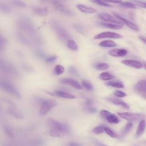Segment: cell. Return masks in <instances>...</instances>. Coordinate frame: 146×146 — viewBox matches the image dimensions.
<instances>
[{
  "label": "cell",
  "instance_id": "obj_1",
  "mask_svg": "<svg viewBox=\"0 0 146 146\" xmlns=\"http://www.w3.org/2000/svg\"><path fill=\"white\" fill-rule=\"evenodd\" d=\"M18 27L22 31L30 35L36 42H39V36L36 35V29L33 23V22L28 18L21 17L17 21Z\"/></svg>",
  "mask_w": 146,
  "mask_h": 146
},
{
  "label": "cell",
  "instance_id": "obj_2",
  "mask_svg": "<svg viewBox=\"0 0 146 146\" xmlns=\"http://www.w3.org/2000/svg\"><path fill=\"white\" fill-rule=\"evenodd\" d=\"M50 25L56 36L60 40L67 42V40L70 39V35L66 29L59 22L52 21L50 22Z\"/></svg>",
  "mask_w": 146,
  "mask_h": 146
},
{
  "label": "cell",
  "instance_id": "obj_3",
  "mask_svg": "<svg viewBox=\"0 0 146 146\" xmlns=\"http://www.w3.org/2000/svg\"><path fill=\"white\" fill-rule=\"evenodd\" d=\"M47 123L50 129L55 130L60 133L67 134L70 132V127L67 124L60 123L51 118H48L47 120Z\"/></svg>",
  "mask_w": 146,
  "mask_h": 146
},
{
  "label": "cell",
  "instance_id": "obj_4",
  "mask_svg": "<svg viewBox=\"0 0 146 146\" xmlns=\"http://www.w3.org/2000/svg\"><path fill=\"white\" fill-rule=\"evenodd\" d=\"M37 101L40 105L39 113L42 116L46 115L51 109L56 106V102L52 99L38 98Z\"/></svg>",
  "mask_w": 146,
  "mask_h": 146
},
{
  "label": "cell",
  "instance_id": "obj_5",
  "mask_svg": "<svg viewBox=\"0 0 146 146\" xmlns=\"http://www.w3.org/2000/svg\"><path fill=\"white\" fill-rule=\"evenodd\" d=\"M0 88L17 98H21L20 93L15 86L5 79H0Z\"/></svg>",
  "mask_w": 146,
  "mask_h": 146
},
{
  "label": "cell",
  "instance_id": "obj_6",
  "mask_svg": "<svg viewBox=\"0 0 146 146\" xmlns=\"http://www.w3.org/2000/svg\"><path fill=\"white\" fill-rule=\"evenodd\" d=\"M117 114L120 117L127 121H129L130 123L140 121L141 120H144V119L145 117V116L143 114L131 113L128 112H118Z\"/></svg>",
  "mask_w": 146,
  "mask_h": 146
},
{
  "label": "cell",
  "instance_id": "obj_7",
  "mask_svg": "<svg viewBox=\"0 0 146 146\" xmlns=\"http://www.w3.org/2000/svg\"><path fill=\"white\" fill-rule=\"evenodd\" d=\"M0 70L6 74L17 75L18 72L17 69L10 63L7 62L0 56Z\"/></svg>",
  "mask_w": 146,
  "mask_h": 146
},
{
  "label": "cell",
  "instance_id": "obj_8",
  "mask_svg": "<svg viewBox=\"0 0 146 146\" xmlns=\"http://www.w3.org/2000/svg\"><path fill=\"white\" fill-rule=\"evenodd\" d=\"M100 115L103 118L105 119L108 123L117 124L120 121L119 118L116 115L108 111L103 110L100 112Z\"/></svg>",
  "mask_w": 146,
  "mask_h": 146
},
{
  "label": "cell",
  "instance_id": "obj_9",
  "mask_svg": "<svg viewBox=\"0 0 146 146\" xmlns=\"http://www.w3.org/2000/svg\"><path fill=\"white\" fill-rule=\"evenodd\" d=\"M98 17L100 19H102L105 22H108L109 23L111 22V23H115V24L119 25H121L123 26L124 25V23L121 21H120L119 19L116 18L115 17H113L107 13H99L98 14Z\"/></svg>",
  "mask_w": 146,
  "mask_h": 146
},
{
  "label": "cell",
  "instance_id": "obj_10",
  "mask_svg": "<svg viewBox=\"0 0 146 146\" xmlns=\"http://www.w3.org/2000/svg\"><path fill=\"white\" fill-rule=\"evenodd\" d=\"M134 90L139 95L146 99V80H139L135 84Z\"/></svg>",
  "mask_w": 146,
  "mask_h": 146
},
{
  "label": "cell",
  "instance_id": "obj_11",
  "mask_svg": "<svg viewBox=\"0 0 146 146\" xmlns=\"http://www.w3.org/2000/svg\"><path fill=\"white\" fill-rule=\"evenodd\" d=\"M51 2L55 6L56 10L59 11L60 13H62L63 14L67 16H72L74 15L73 12L71 10H70L68 8L66 7L64 5L61 3L60 2L55 1H52Z\"/></svg>",
  "mask_w": 146,
  "mask_h": 146
},
{
  "label": "cell",
  "instance_id": "obj_12",
  "mask_svg": "<svg viewBox=\"0 0 146 146\" xmlns=\"http://www.w3.org/2000/svg\"><path fill=\"white\" fill-rule=\"evenodd\" d=\"M123 36L121 35L111 31H106L102 32L94 36L95 39H100L103 38H112V39H120L122 38Z\"/></svg>",
  "mask_w": 146,
  "mask_h": 146
},
{
  "label": "cell",
  "instance_id": "obj_13",
  "mask_svg": "<svg viewBox=\"0 0 146 146\" xmlns=\"http://www.w3.org/2000/svg\"><path fill=\"white\" fill-rule=\"evenodd\" d=\"M59 80L63 84H65L71 86L72 87L78 89V90H81L83 88L82 85L76 80H75L74 79L66 78L60 79Z\"/></svg>",
  "mask_w": 146,
  "mask_h": 146
},
{
  "label": "cell",
  "instance_id": "obj_14",
  "mask_svg": "<svg viewBox=\"0 0 146 146\" xmlns=\"http://www.w3.org/2000/svg\"><path fill=\"white\" fill-rule=\"evenodd\" d=\"M114 16L117 18V19H119L120 21H121L123 23L125 24L127 26H128L130 29L135 30V31H139V29L138 27V26L137 25H136L135 24H134L133 23L131 22V21L127 20V19H125V18L123 17L122 16L120 15L119 14H116V13H114L113 14Z\"/></svg>",
  "mask_w": 146,
  "mask_h": 146
},
{
  "label": "cell",
  "instance_id": "obj_15",
  "mask_svg": "<svg viewBox=\"0 0 146 146\" xmlns=\"http://www.w3.org/2000/svg\"><path fill=\"white\" fill-rule=\"evenodd\" d=\"M52 95H55L56 96L64 98V99H72L75 98V96L73 94H71L70 93H68L67 92L63 91L62 90H55L52 94Z\"/></svg>",
  "mask_w": 146,
  "mask_h": 146
},
{
  "label": "cell",
  "instance_id": "obj_16",
  "mask_svg": "<svg viewBox=\"0 0 146 146\" xmlns=\"http://www.w3.org/2000/svg\"><path fill=\"white\" fill-rule=\"evenodd\" d=\"M121 63L127 66L133 67L137 69H140L143 67V64L139 61L132 60V59H125L121 61Z\"/></svg>",
  "mask_w": 146,
  "mask_h": 146
},
{
  "label": "cell",
  "instance_id": "obj_17",
  "mask_svg": "<svg viewBox=\"0 0 146 146\" xmlns=\"http://www.w3.org/2000/svg\"><path fill=\"white\" fill-rule=\"evenodd\" d=\"M108 54L112 56L122 57L127 54V51L124 48H113L109 51Z\"/></svg>",
  "mask_w": 146,
  "mask_h": 146
},
{
  "label": "cell",
  "instance_id": "obj_18",
  "mask_svg": "<svg viewBox=\"0 0 146 146\" xmlns=\"http://www.w3.org/2000/svg\"><path fill=\"white\" fill-rule=\"evenodd\" d=\"M33 12L36 15L38 16H45L48 13V10L46 7H33L32 9Z\"/></svg>",
  "mask_w": 146,
  "mask_h": 146
},
{
  "label": "cell",
  "instance_id": "obj_19",
  "mask_svg": "<svg viewBox=\"0 0 146 146\" xmlns=\"http://www.w3.org/2000/svg\"><path fill=\"white\" fill-rule=\"evenodd\" d=\"M76 8L80 11L82 13H87V14H92V13H96V10L95 9L87 6L86 5H82V4H78L76 6Z\"/></svg>",
  "mask_w": 146,
  "mask_h": 146
},
{
  "label": "cell",
  "instance_id": "obj_20",
  "mask_svg": "<svg viewBox=\"0 0 146 146\" xmlns=\"http://www.w3.org/2000/svg\"><path fill=\"white\" fill-rule=\"evenodd\" d=\"M145 128H146V121L144 119L141 120L139 123V125L136 130V137H139L140 136H141L144 133Z\"/></svg>",
  "mask_w": 146,
  "mask_h": 146
},
{
  "label": "cell",
  "instance_id": "obj_21",
  "mask_svg": "<svg viewBox=\"0 0 146 146\" xmlns=\"http://www.w3.org/2000/svg\"><path fill=\"white\" fill-rule=\"evenodd\" d=\"M108 100L111 102L112 103L116 105V106H120L122 107H123L125 109H129V105L126 103L125 102L122 101L120 99H119L117 98H109Z\"/></svg>",
  "mask_w": 146,
  "mask_h": 146
},
{
  "label": "cell",
  "instance_id": "obj_22",
  "mask_svg": "<svg viewBox=\"0 0 146 146\" xmlns=\"http://www.w3.org/2000/svg\"><path fill=\"white\" fill-rule=\"evenodd\" d=\"M8 112L12 115L13 117L18 119H21L23 117V114L17 108L15 107H10L8 110Z\"/></svg>",
  "mask_w": 146,
  "mask_h": 146
},
{
  "label": "cell",
  "instance_id": "obj_23",
  "mask_svg": "<svg viewBox=\"0 0 146 146\" xmlns=\"http://www.w3.org/2000/svg\"><path fill=\"white\" fill-rule=\"evenodd\" d=\"M100 25L103 27L111 29H113V30H119L122 28L123 26L117 25L115 23H107V22H100Z\"/></svg>",
  "mask_w": 146,
  "mask_h": 146
},
{
  "label": "cell",
  "instance_id": "obj_24",
  "mask_svg": "<svg viewBox=\"0 0 146 146\" xmlns=\"http://www.w3.org/2000/svg\"><path fill=\"white\" fill-rule=\"evenodd\" d=\"M107 86H111L112 87H116V88H124V84L123 83L120 81V80H112L109 81L106 83Z\"/></svg>",
  "mask_w": 146,
  "mask_h": 146
},
{
  "label": "cell",
  "instance_id": "obj_25",
  "mask_svg": "<svg viewBox=\"0 0 146 146\" xmlns=\"http://www.w3.org/2000/svg\"><path fill=\"white\" fill-rule=\"evenodd\" d=\"M99 45L104 47H113L117 46L116 43L111 40H105L99 43Z\"/></svg>",
  "mask_w": 146,
  "mask_h": 146
},
{
  "label": "cell",
  "instance_id": "obj_26",
  "mask_svg": "<svg viewBox=\"0 0 146 146\" xmlns=\"http://www.w3.org/2000/svg\"><path fill=\"white\" fill-rule=\"evenodd\" d=\"M110 2L112 3H118L119 5L120 6L124 7H127V8H131V9H135L136 6L135 4L129 2H121V1H111Z\"/></svg>",
  "mask_w": 146,
  "mask_h": 146
},
{
  "label": "cell",
  "instance_id": "obj_27",
  "mask_svg": "<svg viewBox=\"0 0 146 146\" xmlns=\"http://www.w3.org/2000/svg\"><path fill=\"white\" fill-rule=\"evenodd\" d=\"M114 78V76L110 74L109 72H103L100 73L99 75V78L102 80L107 81L112 79Z\"/></svg>",
  "mask_w": 146,
  "mask_h": 146
},
{
  "label": "cell",
  "instance_id": "obj_28",
  "mask_svg": "<svg viewBox=\"0 0 146 146\" xmlns=\"http://www.w3.org/2000/svg\"><path fill=\"white\" fill-rule=\"evenodd\" d=\"M64 71H65V68L63 66L60 64H57L55 66L53 72L56 75H60L63 74Z\"/></svg>",
  "mask_w": 146,
  "mask_h": 146
},
{
  "label": "cell",
  "instance_id": "obj_29",
  "mask_svg": "<svg viewBox=\"0 0 146 146\" xmlns=\"http://www.w3.org/2000/svg\"><path fill=\"white\" fill-rule=\"evenodd\" d=\"M67 46L68 48L72 51H77L78 49V46L76 43L72 39H70L67 42Z\"/></svg>",
  "mask_w": 146,
  "mask_h": 146
},
{
  "label": "cell",
  "instance_id": "obj_30",
  "mask_svg": "<svg viewBox=\"0 0 146 146\" xmlns=\"http://www.w3.org/2000/svg\"><path fill=\"white\" fill-rule=\"evenodd\" d=\"M17 35L18 39L23 44H25V45H29L30 44V41L28 39V38L26 36H25V35L23 34L22 33H18Z\"/></svg>",
  "mask_w": 146,
  "mask_h": 146
},
{
  "label": "cell",
  "instance_id": "obj_31",
  "mask_svg": "<svg viewBox=\"0 0 146 146\" xmlns=\"http://www.w3.org/2000/svg\"><path fill=\"white\" fill-rule=\"evenodd\" d=\"M95 68L98 70L103 71V70H106L110 68V66L108 64L106 63H98L94 66Z\"/></svg>",
  "mask_w": 146,
  "mask_h": 146
},
{
  "label": "cell",
  "instance_id": "obj_32",
  "mask_svg": "<svg viewBox=\"0 0 146 146\" xmlns=\"http://www.w3.org/2000/svg\"><path fill=\"white\" fill-rule=\"evenodd\" d=\"M132 127V123L129 122V123H127L121 132V133H120L121 136L123 137L124 136L126 135L130 131Z\"/></svg>",
  "mask_w": 146,
  "mask_h": 146
},
{
  "label": "cell",
  "instance_id": "obj_33",
  "mask_svg": "<svg viewBox=\"0 0 146 146\" xmlns=\"http://www.w3.org/2000/svg\"><path fill=\"white\" fill-rule=\"evenodd\" d=\"M0 11L4 13L7 14V13H10L11 11V9L10 7L7 4L3 2H0Z\"/></svg>",
  "mask_w": 146,
  "mask_h": 146
},
{
  "label": "cell",
  "instance_id": "obj_34",
  "mask_svg": "<svg viewBox=\"0 0 146 146\" xmlns=\"http://www.w3.org/2000/svg\"><path fill=\"white\" fill-rule=\"evenodd\" d=\"M82 86L88 91H92L93 90V86L87 80H83L82 82Z\"/></svg>",
  "mask_w": 146,
  "mask_h": 146
},
{
  "label": "cell",
  "instance_id": "obj_35",
  "mask_svg": "<svg viewBox=\"0 0 146 146\" xmlns=\"http://www.w3.org/2000/svg\"><path fill=\"white\" fill-rule=\"evenodd\" d=\"M106 126L103 125H100L95 127V128H93L92 132L96 134H100L102 133L103 132H104V129H105Z\"/></svg>",
  "mask_w": 146,
  "mask_h": 146
},
{
  "label": "cell",
  "instance_id": "obj_36",
  "mask_svg": "<svg viewBox=\"0 0 146 146\" xmlns=\"http://www.w3.org/2000/svg\"><path fill=\"white\" fill-rule=\"evenodd\" d=\"M6 43H7V40L0 34V51H4L5 50V46Z\"/></svg>",
  "mask_w": 146,
  "mask_h": 146
},
{
  "label": "cell",
  "instance_id": "obj_37",
  "mask_svg": "<svg viewBox=\"0 0 146 146\" xmlns=\"http://www.w3.org/2000/svg\"><path fill=\"white\" fill-rule=\"evenodd\" d=\"M104 132L108 135L110 136V137H112V138H116L117 137V135L110 128H109L108 127H105V129H104Z\"/></svg>",
  "mask_w": 146,
  "mask_h": 146
},
{
  "label": "cell",
  "instance_id": "obj_38",
  "mask_svg": "<svg viewBox=\"0 0 146 146\" xmlns=\"http://www.w3.org/2000/svg\"><path fill=\"white\" fill-rule=\"evenodd\" d=\"M11 3H12L14 6L19 7H25L26 6V3L21 1H11Z\"/></svg>",
  "mask_w": 146,
  "mask_h": 146
},
{
  "label": "cell",
  "instance_id": "obj_39",
  "mask_svg": "<svg viewBox=\"0 0 146 146\" xmlns=\"http://www.w3.org/2000/svg\"><path fill=\"white\" fill-rule=\"evenodd\" d=\"M57 58L58 57L56 55H50L46 56V58L44 59L46 63H50L55 62L57 59Z\"/></svg>",
  "mask_w": 146,
  "mask_h": 146
},
{
  "label": "cell",
  "instance_id": "obj_40",
  "mask_svg": "<svg viewBox=\"0 0 146 146\" xmlns=\"http://www.w3.org/2000/svg\"><path fill=\"white\" fill-rule=\"evenodd\" d=\"M68 72L70 74L75 75V76H78L79 75V73H78V71L77 69L75 67H74L73 66H71L68 67Z\"/></svg>",
  "mask_w": 146,
  "mask_h": 146
},
{
  "label": "cell",
  "instance_id": "obj_41",
  "mask_svg": "<svg viewBox=\"0 0 146 146\" xmlns=\"http://www.w3.org/2000/svg\"><path fill=\"white\" fill-rule=\"evenodd\" d=\"M3 129H4V131L5 132V133H6V135L9 137H13V132H12V131H11V129H10V127H9L7 125H5L3 127Z\"/></svg>",
  "mask_w": 146,
  "mask_h": 146
},
{
  "label": "cell",
  "instance_id": "obj_42",
  "mask_svg": "<svg viewBox=\"0 0 146 146\" xmlns=\"http://www.w3.org/2000/svg\"><path fill=\"white\" fill-rule=\"evenodd\" d=\"M92 2L96 3L100 6H102L104 7H111V5H110L109 3H107L106 2L104 1H92Z\"/></svg>",
  "mask_w": 146,
  "mask_h": 146
},
{
  "label": "cell",
  "instance_id": "obj_43",
  "mask_svg": "<svg viewBox=\"0 0 146 146\" xmlns=\"http://www.w3.org/2000/svg\"><path fill=\"white\" fill-rule=\"evenodd\" d=\"M126 94L121 91H120V90H116L114 92V95L116 97H118V98H123V97H125L126 96Z\"/></svg>",
  "mask_w": 146,
  "mask_h": 146
},
{
  "label": "cell",
  "instance_id": "obj_44",
  "mask_svg": "<svg viewBox=\"0 0 146 146\" xmlns=\"http://www.w3.org/2000/svg\"><path fill=\"white\" fill-rule=\"evenodd\" d=\"M48 133L52 136V137H60V133H59L58 132L55 131V130H52V129H50L48 132Z\"/></svg>",
  "mask_w": 146,
  "mask_h": 146
},
{
  "label": "cell",
  "instance_id": "obj_45",
  "mask_svg": "<svg viewBox=\"0 0 146 146\" xmlns=\"http://www.w3.org/2000/svg\"><path fill=\"white\" fill-rule=\"evenodd\" d=\"M86 110L87 111V112H88V113H94L97 111L96 109L94 107H93L92 106H86Z\"/></svg>",
  "mask_w": 146,
  "mask_h": 146
},
{
  "label": "cell",
  "instance_id": "obj_46",
  "mask_svg": "<svg viewBox=\"0 0 146 146\" xmlns=\"http://www.w3.org/2000/svg\"><path fill=\"white\" fill-rule=\"evenodd\" d=\"M133 3H135L136 5H137V6H139V7H143V8H146V2H143V1H133Z\"/></svg>",
  "mask_w": 146,
  "mask_h": 146
},
{
  "label": "cell",
  "instance_id": "obj_47",
  "mask_svg": "<svg viewBox=\"0 0 146 146\" xmlns=\"http://www.w3.org/2000/svg\"><path fill=\"white\" fill-rule=\"evenodd\" d=\"M36 55L39 57V58H43L44 59L46 58V56H45V54L42 51V50H38L36 51Z\"/></svg>",
  "mask_w": 146,
  "mask_h": 146
},
{
  "label": "cell",
  "instance_id": "obj_48",
  "mask_svg": "<svg viewBox=\"0 0 146 146\" xmlns=\"http://www.w3.org/2000/svg\"><path fill=\"white\" fill-rule=\"evenodd\" d=\"M74 28L75 29V30L76 31H78V33H82L83 32V29L82 27L79 25H77V24H75L74 25Z\"/></svg>",
  "mask_w": 146,
  "mask_h": 146
},
{
  "label": "cell",
  "instance_id": "obj_49",
  "mask_svg": "<svg viewBox=\"0 0 146 146\" xmlns=\"http://www.w3.org/2000/svg\"><path fill=\"white\" fill-rule=\"evenodd\" d=\"M68 146H81V145H80V144H79L78 143L71 142V143H70L68 144Z\"/></svg>",
  "mask_w": 146,
  "mask_h": 146
},
{
  "label": "cell",
  "instance_id": "obj_50",
  "mask_svg": "<svg viewBox=\"0 0 146 146\" xmlns=\"http://www.w3.org/2000/svg\"><path fill=\"white\" fill-rule=\"evenodd\" d=\"M139 39L142 41L144 43H145L146 44V38L144 37V36H139Z\"/></svg>",
  "mask_w": 146,
  "mask_h": 146
},
{
  "label": "cell",
  "instance_id": "obj_51",
  "mask_svg": "<svg viewBox=\"0 0 146 146\" xmlns=\"http://www.w3.org/2000/svg\"><path fill=\"white\" fill-rule=\"evenodd\" d=\"M95 145H96V146H107L106 145H105V144H104L100 143H98V142H96Z\"/></svg>",
  "mask_w": 146,
  "mask_h": 146
},
{
  "label": "cell",
  "instance_id": "obj_52",
  "mask_svg": "<svg viewBox=\"0 0 146 146\" xmlns=\"http://www.w3.org/2000/svg\"><path fill=\"white\" fill-rule=\"evenodd\" d=\"M143 66H144V68H145V69L146 70V61L144 60L143 63Z\"/></svg>",
  "mask_w": 146,
  "mask_h": 146
},
{
  "label": "cell",
  "instance_id": "obj_53",
  "mask_svg": "<svg viewBox=\"0 0 146 146\" xmlns=\"http://www.w3.org/2000/svg\"><path fill=\"white\" fill-rule=\"evenodd\" d=\"M0 108H1V105H0Z\"/></svg>",
  "mask_w": 146,
  "mask_h": 146
}]
</instances>
